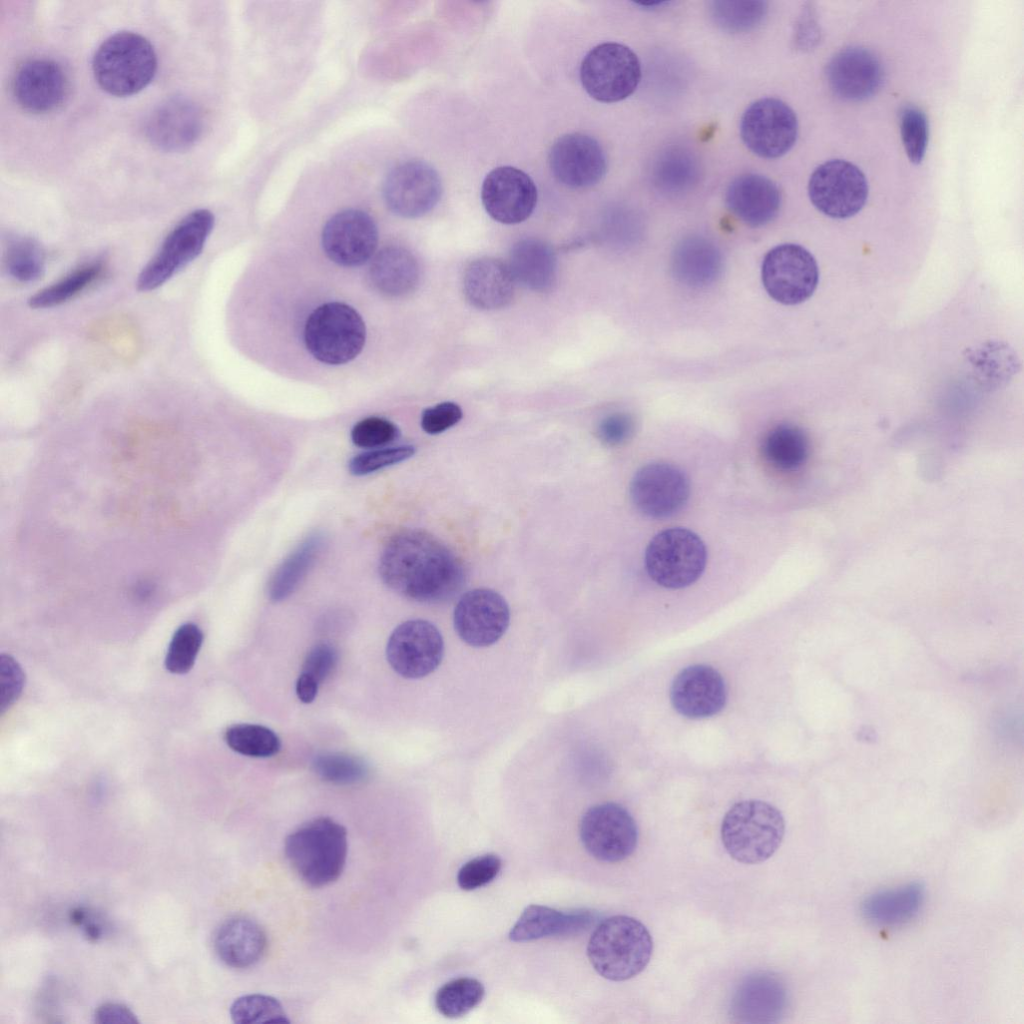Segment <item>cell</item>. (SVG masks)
Returning <instances> with one entry per match:
<instances>
[{
	"mask_svg": "<svg viewBox=\"0 0 1024 1024\" xmlns=\"http://www.w3.org/2000/svg\"><path fill=\"white\" fill-rule=\"evenodd\" d=\"M379 574L389 588L422 603L447 601L465 582L460 559L420 529L402 530L390 538L380 557Z\"/></svg>",
	"mask_w": 1024,
	"mask_h": 1024,
	"instance_id": "cell-1",
	"label": "cell"
},
{
	"mask_svg": "<svg viewBox=\"0 0 1024 1024\" xmlns=\"http://www.w3.org/2000/svg\"><path fill=\"white\" fill-rule=\"evenodd\" d=\"M653 940L646 926L627 915L603 920L593 931L587 956L596 972L611 981H626L649 964Z\"/></svg>",
	"mask_w": 1024,
	"mask_h": 1024,
	"instance_id": "cell-2",
	"label": "cell"
},
{
	"mask_svg": "<svg viewBox=\"0 0 1024 1024\" xmlns=\"http://www.w3.org/2000/svg\"><path fill=\"white\" fill-rule=\"evenodd\" d=\"M284 850L289 864L305 883L326 886L337 880L345 867L347 832L332 818H315L287 836Z\"/></svg>",
	"mask_w": 1024,
	"mask_h": 1024,
	"instance_id": "cell-3",
	"label": "cell"
},
{
	"mask_svg": "<svg viewBox=\"0 0 1024 1024\" xmlns=\"http://www.w3.org/2000/svg\"><path fill=\"white\" fill-rule=\"evenodd\" d=\"M92 69L96 82L105 92L125 97L138 93L152 81L157 56L145 37L120 31L98 47Z\"/></svg>",
	"mask_w": 1024,
	"mask_h": 1024,
	"instance_id": "cell-4",
	"label": "cell"
},
{
	"mask_svg": "<svg viewBox=\"0 0 1024 1024\" xmlns=\"http://www.w3.org/2000/svg\"><path fill=\"white\" fill-rule=\"evenodd\" d=\"M785 835L782 813L761 800L735 803L725 814L721 841L737 862L758 864L768 860L780 847Z\"/></svg>",
	"mask_w": 1024,
	"mask_h": 1024,
	"instance_id": "cell-5",
	"label": "cell"
},
{
	"mask_svg": "<svg viewBox=\"0 0 1024 1024\" xmlns=\"http://www.w3.org/2000/svg\"><path fill=\"white\" fill-rule=\"evenodd\" d=\"M366 339L365 323L351 306L329 302L316 308L304 328V342L320 362L340 365L353 360Z\"/></svg>",
	"mask_w": 1024,
	"mask_h": 1024,
	"instance_id": "cell-6",
	"label": "cell"
},
{
	"mask_svg": "<svg viewBox=\"0 0 1024 1024\" xmlns=\"http://www.w3.org/2000/svg\"><path fill=\"white\" fill-rule=\"evenodd\" d=\"M707 562L706 547L694 532L680 527L659 532L645 551L648 575L657 584L679 589L694 583Z\"/></svg>",
	"mask_w": 1024,
	"mask_h": 1024,
	"instance_id": "cell-7",
	"label": "cell"
},
{
	"mask_svg": "<svg viewBox=\"0 0 1024 1024\" xmlns=\"http://www.w3.org/2000/svg\"><path fill=\"white\" fill-rule=\"evenodd\" d=\"M214 221L213 213L207 209H197L185 216L139 273L137 290L149 292L157 289L198 257Z\"/></svg>",
	"mask_w": 1024,
	"mask_h": 1024,
	"instance_id": "cell-8",
	"label": "cell"
},
{
	"mask_svg": "<svg viewBox=\"0 0 1024 1024\" xmlns=\"http://www.w3.org/2000/svg\"><path fill=\"white\" fill-rule=\"evenodd\" d=\"M580 79L595 100L613 103L626 99L638 87L641 65L626 45L606 42L592 48L582 60Z\"/></svg>",
	"mask_w": 1024,
	"mask_h": 1024,
	"instance_id": "cell-9",
	"label": "cell"
},
{
	"mask_svg": "<svg viewBox=\"0 0 1024 1024\" xmlns=\"http://www.w3.org/2000/svg\"><path fill=\"white\" fill-rule=\"evenodd\" d=\"M761 278L772 299L784 305H797L813 295L819 270L814 256L806 248L784 243L766 253Z\"/></svg>",
	"mask_w": 1024,
	"mask_h": 1024,
	"instance_id": "cell-10",
	"label": "cell"
},
{
	"mask_svg": "<svg viewBox=\"0 0 1024 1024\" xmlns=\"http://www.w3.org/2000/svg\"><path fill=\"white\" fill-rule=\"evenodd\" d=\"M868 182L853 163L833 159L820 164L811 174L808 195L823 214L846 219L857 214L868 198Z\"/></svg>",
	"mask_w": 1024,
	"mask_h": 1024,
	"instance_id": "cell-11",
	"label": "cell"
},
{
	"mask_svg": "<svg viewBox=\"0 0 1024 1024\" xmlns=\"http://www.w3.org/2000/svg\"><path fill=\"white\" fill-rule=\"evenodd\" d=\"M740 135L746 147L757 156L778 158L785 155L797 140V116L782 100L762 98L744 111Z\"/></svg>",
	"mask_w": 1024,
	"mask_h": 1024,
	"instance_id": "cell-12",
	"label": "cell"
},
{
	"mask_svg": "<svg viewBox=\"0 0 1024 1024\" xmlns=\"http://www.w3.org/2000/svg\"><path fill=\"white\" fill-rule=\"evenodd\" d=\"M580 838L587 852L602 862H620L638 844V828L623 806L606 802L590 807L580 822Z\"/></svg>",
	"mask_w": 1024,
	"mask_h": 1024,
	"instance_id": "cell-13",
	"label": "cell"
},
{
	"mask_svg": "<svg viewBox=\"0 0 1024 1024\" xmlns=\"http://www.w3.org/2000/svg\"><path fill=\"white\" fill-rule=\"evenodd\" d=\"M444 655V642L435 625L423 619L407 620L391 633L386 657L395 672L408 679L432 673Z\"/></svg>",
	"mask_w": 1024,
	"mask_h": 1024,
	"instance_id": "cell-14",
	"label": "cell"
},
{
	"mask_svg": "<svg viewBox=\"0 0 1024 1024\" xmlns=\"http://www.w3.org/2000/svg\"><path fill=\"white\" fill-rule=\"evenodd\" d=\"M441 179L428 163L411 160L397 165L387 175L383 196L388 208L405 218L427 214L439 202Z\"/></svg>",
	"mask_w": 1024,
	"mask_h": 1024,
	"instance_id": "cell-15",
	"label": "cell"
},
{
	"mask_svg": "<svg viewBox=\"0 0 1024 1024\" xmlns=\"http://www.w3.org/2000/svg\"><path fill=\"white\" fill-rule=\"evenodd\" d=\"M458 636L473 647L496 643L506 632L510 610L506 600L496 591L477 588L464 593L453 615Z\"/></svg>",
	"mask_w": 1024,
	"mask_h": 1024,
	"instance_id": "cell-16",
	"label": "cell"
},
{
	"mask_svg": "<svg viewBox=\"0 0 1024 1024\" xmlns=\"http://www.w3.org/2000/svg\"><path fill=\"white\" fill-rule=\"evenodd\" d=\"M690 494V484L678 467L654 462L641 467L632 478L630 497L634 506L652 518L671 516L682 509Z\"/></svg>",
	"mask_w": 1024,
	"mask_h": 1024,
	"instance_id": "cell-17",
	"label": "cell"
},
{
	"mask_svg": "<svg viewBox=\"0 0 1024 1024\" xmlns=\"http://www.w3.org/2000/svg\"><path fill=\"white\" fill-rule=\"evenodd\" d=\"M538 192L532 178L512 166H499L485 177L482 204L491 218L503 224H517L533 213Z\"/></svg>",
	"mask_w": 1024,
	"mask_h": 1024,
	"instance_id": "cell-18",
	"label": "cell"
},
{
	"mask_svg": "<svg viewBox=\"0 0 1024 1024\" xmlns=\"http://www.w3.org/2000/svg\"><path fill=\"white\" fill-rule=\"evenodd\" d=\"M378 242L377 227L366 212L349 209L338 212L325 224L322 245L335 263L355 267L374 254Z\"/></svg>",
	"mask_w": 1024,
	"mask_h": 1024,
	"instance_id": "cell-19",
	"label": "cell"
},
{
	"mask_svg": "<svg viewBox=\"0 0 1024 1024\" xmlns=\"http://www.w3.org/2000/svg\"><path fill=\"white\" fill-rule=\"evenodd\" d=\"M549 166L554 177L570 188H588L605 175V153L593 137L569 133L559 137L549 152Z\"/></svg>",
	"mask_w": 1024,
	"mask_h": 1024,
	"instance_id": "cell-20",
	"label": "cell"
},
{
	"mask_svg": "<svg viewBox=\"0 0 1024 1024\" xmlns=\"http://www.w3.org/2000/svg\"><path fill=\"white\" fill-rule=\"evenodd\" d=\"M826 77L836 96L846 101H862L880 89L884 71L872 52L862 47H848L830 59Z\"/></svg>",
	"mask_w": 1024,
	"mask_h": 1024,
	"instance_id": "cell-21",
	"label": "cell"
},
{
	"mask_svg": "<svg viewBox=\"0 0 1024 1024\" xmlns=\"http://www.w3.org/2000/svg\"><path fill=\"white\" fill-rule=\"evenodd\" d=\"M788 1007V990L771 972H755L737 986L731 1000V1016L742 1023H774Z\"/></svg>",
	"mask_w": 1024,
	"mask_h": 1024,
	"instance_id": "cell-22",
	"label": "cell"
},
{
	"mask_svg": "<svg viewBox=\"0 0 1024 1024\" xmlns=\"http://www.w3.org/2000/svg\"><path fill=\"white\" fill-rule=\"evenodd\" d=\"M670 699L675 710L685 717H710L725 706V683L720 673L711 666H688L674 678Z\"/></svg>",
	"mask_w": 1024,
	"mask_h": 1024,
	"instance_id": "cell-23",
	"label": "cell"
},
{
	"mask_svg": "<svg viewBox=\"0 0 1024 1024\" xmlns=\"http://www.w3.org/2000/svg\"><path fill=\"white\" fill-rule=\"evenodd\" d=\"M203 127L199 107L187 98L173 97L150 114L145 131L150 142L159 149L179 152L197 142Z\"/></svg>",
	"mask_w": 1024,
	"mask_h": 1024,
	"instance_id": "cell-24",
	"label": "cell"
},
{
	"mask_svg": "<svg viewBox=\"0 0 1024 1024\" xmlns=\"http://www.w3.org/2000/svg\"><path fill=\"white\" fill-rule=\"evenodd\" d=\"M12 89L22 109L40 114L53 111L63 103L68 92V81L63 69L55 61L31 59L17 69Z\"/></svg>",
	"mask_w": 1024,
	"mask_h": 1024,
	"instance_id": "cell-25",
	"label": "cell"
},
{
	"mask_svg": "<svg viewBox=\"0 0 1024 1024\" xmlns=\"http://www.w3.org/2000/svg\"><path fill=\"white\" fill-rule=\"evenodd\" d=\"M725 201L731 213L743 223L760 227L777 216L781 206V192L766 176L746 173L729 184Z\"/></svg>",
	"mask_w": 1024,
	"mask_h": 1024,
	"instance_id": "cell-26",
	"label": "cell"
},
{
	"mask_svg": "<svg viewBox=\"0 0 1024 1024\" xmlns=\"http://www.w3.org/2000/svg\"><path fill=\"white\" fill-rule=\"evenodd\" d=\"M515 280L502 261L483 257L471 262L464 273L463 290L471 305L495 310L508 305L514 295Z\"/></svg>",
	"mask_w": 1024,
	"mask_h": 1024,
	"instance_id": "cell-27",
	"label": "cell"
},
{
	"mask_svg": "<svg viewBox=\"0 0 1024 1024\" xmlns=\"http://www.w3.org/2000/svg\"><path fill=\"white\" fill-rule=\"evenodd\" d=\"M595 917L585 909L562 912L533 904L524 909L510 930L509 938L513 942H527L578 934L593 924Z\"/></svg>",
	"mask_w": 1024,
	"mask_h": 1024,
	"instance_id": "cell-28",
	"label": "cell"
},
{
	"mask_svg": "<svg viewBox=\"0 0 1024 1024\" xmlns=\"http://www.w3.org/2000/svg\"><path fill=\"white\" fill-rule=\"evenodd\" d=\"M214 946L218 957L226 965L247 968L263 957L267 937L257 922L244 916H236L226 920L218 928Z\"/></svg>",
	"mask_w": 1024,
	"mask_h": 1024,
	"instance_id": "cell-29",
	"label": "cell"
},
{
	"mask_svg": "<svg viewBox=\"0 0 1024 1024\" xmlns=\"http://www.w3.org/2000/svg\"><path fill=\"white\" fill-rule=\"evenodd\" d=\"M671 266L673 275L682 284L701 288L712 284L722 271L718 247L702 236H689L675 247Z\"/></svg>",
	"mask_w": 1024,
	"mask_h": 1024,
	"instance_id": "cell-30",
	"label": "cell"
},
{
	"mask_svg": "<svg viewBox=\"0 0 1024 1024\" xmlns=\"http://www.w3.org/2000/svg\"><path fill=\"white\" fill-rule=\"evenodd\" d=\"M924 900V885L920 882H910L870 894L861 903V913L874 925L898 926L915 918Z\"/></svg>",
	"mask_w": 1024,
	"mask_h": 1024,
	"instance_id": "cell-31",
	"label": "cell"
},
{
	"mask_svg": "<svg viewBox=\"0 0 1024 1024\" xmlns=\"http://www.w3.org/2000/svg\"><path fill=\"white\" fill-rule=\"evenodd\" d=\"M508 268L515 281L532 291H548L556 281L555 253L539 239L527 238L515 243L509 254Z\"/></svg>",
	"mask_w": 1024,
	"mask_h": 1024,
	"instance_id": "cell-32",
	"label": "cell"
},
{
	"mask_svg": "<svg viewBox=\"0 0 1024 1024\" xmlns=\"http://www.w3.org/2000/svg\"><path fill=\"white\" fill-rule=\"evenodd\" d=\"M369 277L373 286L390 296H401L415 289L420 278L416 258L405 248L389 246L372 259Z\"/></svg>",
	"mask_w": 1024,
	"mask_h": 1024,
	"instance_id": "cell-33",
	"label": "cell"
},
{
	"mask_svg": "<svg viewBox=\"0 0 1024 1024\" xmlns=\"http://www.w3.org/2000/svg\"><path fill=\"white\" fill-rule=\"evenodd\" d=\"M700 162L687 147L672 145L655 157L651 167L653 186L666 195H680L690 191L699 182Z\"/></svg>",
	"mask_w": 1024,
	"mask_h": 1024,
	"instance_id": "cell-34",
	"label": "cell"
},
{
	"mask_svg": "<svg viewBox=\"0 0 1024 1024\" xmlns=\"http://www.w3.org/2000/svg\"><path fill=\"white\" fill-rule=\"evenodd\" d=\"M325 543V536L314 532L282 561L268 582L267 595L271 601H282L298 588L321 555Z\"/></svg>",
	"mask_w": 1024,
	"mask_h": 1024,
	"instance_id": "cell-35",
	"label": "cell"
},
{
	"mask_svg": "<svg viewBox=\"0 0 1024 1024\" xmlns=\"http://www.w3.org/2000/svg\"><path fill=\"white\" fill-rule=\"evenodd\" d=\"M767 461L781 470H795L807 459L809 445L805 433L797 426L781 424L774 427L763 441Z\"/></svg>",
	"mask_w": 1024,
	"mask_h": 1024,
	"instance_id": "cell-36",
	"label": "cell"
},
{
	"mask_svg": "<svg viewBox=\"0 0 1024 1024\" xmlns=\"http://www.w3.org/2000/svg\"><path fill=\"white\" fill-rule=\"evenodd\" d=\"M102 264L93 262L83 265L61 280L39 290L28 300V305L33 309L50 308L61 305L79 294L102 272Z\"/></svg>",
	"mask_w": 1024,
	"mask_h": 1024,
	"instance_id": "cell-37",
	"label": "cell"
},
{
	"mask_svg": "<svg viewBox=\"0 0 1024 1024\" xmlns=\"http://www.w3.org/2000/svg\"><path fill=\"white\" fill-rule=\"evenodd\" d=\"M765 1H711L709 13L713 22L730 33H743L759 25L766 13Z\"/></svg>",
	"mask_w": 1024,
	"mask_h": 1024,
	"instance_id": "cell-38",
	"label": "cell"
},
{
	"mask_svg": "<svg viewBox=\"0 0 1024 1024\" xmlns=\"http://www.w3.org/2000/svg\"><path fill=\"white\" fill-rule=\"evenodd\" d=\"M484 986L471 977L453 979L441 986L435 995L437 1011L447 1018H458L473 1010L483 999Z\"/></svg>",
	"mask_w": 1024,
	"mask_h": 1024,
	"instance_id": "cell-39",
	"label": "cell"
},
{
	"mask_svg": "<svg viewBox=\"0 0 1024 1024\" xmlns=\"http://www.w3.org/2000/svg\"><path fill=\"white\" fill-rule=\"evenodd\" d=\"M224 740L233 751L256 758L273 756L281 747L275 732L258 724L232 725L225 730Z\"/></svg>",
	"mask_w": 1024,
	"mask_h": 1024,
	"instance_id": "cell-40",
	"label": "cell"
},
{
	"mask_svg": "<svg viewBox=\"0 0 1024 1024\" xmlns=\"http://www.w3.org/2000/svg\"><path fill=\"white\" fill-rule=\"evenodd\" d=\"M7 272L20 282L39 280L45 272V254L33 238L16 237L7 245L4 256Z\"/></svg>",
	"mask_w": 1024,
	"mask_h": 1024,
	"instance_id": "cell-41",
	"label": "cell"
},
{
	"mask_svg": "<svg viewBox=\"0 0 1024 1024\" xmlns=\"http://www.w3.org/2000/svg\"><path fill=\"white\" fill-rule=\"evenodd\" d=\"M312 766L320 778L338 785L361 782L369 774L368 766L362 759L339 752H326L317 755Z\"/></svg>",
	"mask_w": 1024,
	"mask_h": 1024,
	"instance_id": "cell-42",
	"label": "cell"
},
{
	"mask_svg": "<svg viewBox=\"0 0 1024 1024\" xmlns=\"http://www.w3.org/2000/svg\"><path fill=\"white\" fill-rule=\"evenodd\" d=\"M235 1023H288L281 1003L267 995L248 994L237 998L230 1008Z\"/></svg>",
	"mask_w": 1024,
	"mask_h": 1024,
	"instance_id": "cell-43",
	"label": "cell"
},
{
	"mask_svg": "<svg viewBox=\"0 0 1024 1024\" xmlns=\"http://www.w3.org/2000/svg\"><path fill=\"white\" fill-rule=\"evenodd\" d=\"M203 642L201 629L193 624L181 625L174 633L165 657L166 669L174 674H185L193 667Z\"/></svg>",
	"mask_w": 1024,
	"mask_h": 1024,
	"instance_id": "cell-44",
	"label": "cell"
},
{
	"mask_svg": "<svg viewBox=\"0 0 1024 1024\" xmlns=\"http://www.w3.org/2000/svg\"><path fill=\"white\" fill-rule=\"evenodd\" d=\"M900 132L910 162L921 163L928 144V123L925 114L916 107H905L900 116Z\"/></svg>",
	"mask_w": 1024,
	"mask_h": 1024,
	"instance_id": "cell-45",
	"label": "cell"
},
{
	"mask_svg": "<svg viewBox=\"0 0 1024 1024\" xmlns=\"http://www.w3.org/2000/svg\"><path fill=\"white\" fill-rule=\"evenodd\" d=\"M415 451L407 444L365 451L350 459L348 470L355 476L368 475L411 458Z\"/></svg>",
	"mask_w": 1024,
	"mask_h": 1024,
	"instance_id": "cell-46",
	"label": "cell"
},
{
	"mask_svg": "<svg viewBox=\"0 0 1024 1024\" xmlns=\"http://www.w3.org/2000/svg\"><path fill=\"white\" fill-rule=\"evenodd\" d=\"M399 434L393 422L381 417H368L353 426L351 440L358 447L375 448L393 442Z\"/></svg>",
	"mask_w": 1024,
	"mask_h": 1024,
	"instance_id": "cell-47",
	"label": "cell"
},
{
	"mask_svg": "<svg viewBox=\"0 0 1024 1024\" xmlns=\"http://www.w3.org/2000/svg\"><path fill=\"white\" fill-rule=\"evenodd\" d=\"M501 866V859L495 854L477 856L459 869L457 883L463 890H475L490 883L499 874Z\"/></svg>",
	"mask_w": 1024,
	"mask_h": 1024,
	"instance_id": "cell-48",
	"label": "cell"
},
{
	"mask_svg": "<svg viewBox=\"0 0 1024 1024\" xmlns=\"http://www.w3.org/2000/svg\"><path fill=\"white\" fill-rule=\"evenodd\" d=\"M24 673L10 655L0 656V712L3 714L19 698L24 686Z\"/></svg>",
	"mask_w": 1024,
	"mask_h": 1024,
	"instance_id": "cell-49",
	"label": "cell"
},
{
	"mask_svg": "<svg viewBox=\"0 0 1024 1024\" xmlns=\"http://www.w3.org/2000/svg\"><path fill=\"white\" fill-rule=\"evenodd\" d=\"M463 416L461 407L450 401L425 409L421 416V427L428 434H439L456 425Z\"/></svg>",
	"mask_w": 1024,
	"mask_h": 1024,
	"instance_id": "cell-50",
	"label": "cell"
},
{
	"mask_svg": "<svg viewBox=\"0 0 1024 1024\" xmlns=\"http://www.w3.org/2000/svg\"><path fill=\"white\" fill-rule=\"evenodd\" d=\"M337 661L336 649L328 643H319L307 653L302 672L309 674L320 684L333 672Z\"/></svg>",
	"mask_w": 1024,
	"mask_h": 1024,
	"instance_id": "cell-51",
	"label": "cell"
},
{
	"mask_svg": "<svg viewBox=\"0 0 1024 1024\" xmlns=\"http://www.w3.org/2000/svg\"><path fill=\"white\" fill-rule=\"evenodd\" d=\"M634 427V420L629 414L617 412L602 419L597 433L603 443L609 446H616L624 443L631 437Z\"/></svg>",
	"mask_w": 1024,
	"mask_h": 1024,
	"instance_id": "cell-52",
	"label": "cell"
},
{
	"mask_svg": "<svg viewBox=\"0 0 1024 1024\" xmlns=\"http://www.w3.org/2000/svg\"><path fill=\"white\" fill-rule=\"evenodd\" d=\"M819 37L820 31L814 12L811 7H805L795 25V46L802 51L810 50L817 44Z\"/></svg>",
	"mask_w": 1024,
	"mask_h": 1024,
	"instance_id": "cell-53",
	"label": "cell"
},
{
	"mask_svg": "<svg viewBox=\"0 0 1024 1024\" xmlns=\"http://www.w3.org/2000/svg\"><path fill=\"white\" fill-rule=\"evenodd\" d=\"M95 1022L99 1024H132L138 1020L126 1006L117 1003H106L97 1008Z\"/></svg>",
	"mask_w": 1024,
	"mask_h": 1024,
	"instance_id": "cell-54",
	"label": "cell"
},
{
	"mask_svg": "<svg viewBox=\"0 0 1024 1024\" xmlns=\"http://www.w3.org/2000/svg\"><path fill=\"white\" fill-rule=\"evenodd\" d=\"M319 683L307 673L301 672L296 681V694L303 703H311L317 696Z\"/></svg>",
	"mask_w": 1024,
	"mask_h": 1024,
	"instance_id": "cell-55",
	"label": "cell"
}]
</instances>
